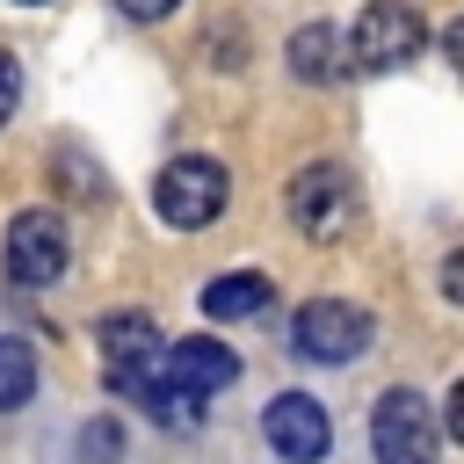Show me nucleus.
I'll use <instances>...</instances> for the list:
<instances>
[{"label": "nucleus", "instance_id": "1", "mask_svg": "<svg viewBox=\"0 0 464 464\" xmlns=\"http://www.w3.org/2000/svg\"><path fill=\"white\" fill-rule=\"evenodd\" d=\"M420 44H428V22H420L413 0H370L348 29V65L355 72H392V65L420 58Z\"/></svg>", "mask_w": 464, "mask_h": 464}, {"label": "nucleus", "instance_id": "2", "mask_svg": "<svg viewBox=\"0 0 464 464\" xmlns=\"http://www.w3.org/2000/svg\"><path fill=\"white\" fill-rule=\"evenodd\" d=\"M290 341H297L304 362H334V370H341V362H362V355H370L377 326H370V312L348 304V297H312V304L297 312Z\"/></svg>", "mask_w": 464, "mask_h": 464}, {"label": "nucleus", "instance_id": "3", "mask_svg": "<svg viewBox=\"0 0 464 464\" xmlns=\"http://www.w3.org/2000/svg\"><path fill=\"white\" fill-rule=\"evenodd\" d=\"M152 210H160L174 232L210 225V218L225 210V167H218V160H203V152L167 160V167H160V181H152Z\"/></svg>", "mask_w": 464, "mask_h": 464}, {"label": "nucleus", "instance_id": "4", "mask_svg": "<svg viewBox=\"0 0 464 464\" xmlns=\"http://www.w3.org/2000/svg\"><path fill=\"white\" fill-rule=\"evenodd\" d=\"M435 413H428V399L413 392V384H392L384 399H377V413H370V450H377V464H435Z\"/></svg>", "mask_w": 464, "mask_h": 464}, {"label": "nucleus", "instance_id": "5", "mask_svg": "<svg viewBox=\"0 0 464 464\" xmlns=\"http://www.w3.org/2000/svg\"><path fill=\"white\" fill-rule=\"evenodd\" d=\"M348 218H355V181L334 167V160H319V167H304L297 181H290V225L304 232V239H341L348 232Z\"/></svg>", "mask_w": 464, "mask_h": 464}, {"label": "nucleus", "instance_id": "6", "mask_svg": "<svg viewBox=\"0 0 464 464\" xmlns=\"http://www.w3.org/2000/svg\"><path fill=\"white\" fill-rule=\"evenodd\" d=\"M65 261H72L65 218L58 210H14V225H7V276L22 290H36V283H58Z\"/></svg>", "mask_w": 464, "mask_h": 464}, {"label": "nucleus", "instance_id": "7", "mask_svg": "<svg viewBox=\"0 0 464 464\" xmlns=\"http://www.w3.org/2000/svg\"><path fill=\"white\" fill-rule=\"evenodd\" d=\"M261 435H268V450H276L283 464H319L326 442H334L326 406H319L312 392H276V399L261 406Z\"/></svg>", "mask_w": 464, "mask_h": 464}, {"label": "nucleus", "instance_id": "8", "mask_svg": "<svg viewBox=\"0 0 464 464\" xmlns=\"http://www.w3.org/2000/svg\"><path fill=\"white\" fill-rule=\"evenodd\" d=\"M167 377L188 399H210V392H225L239 377V355L225 341H210V334H188V341H167Z\"/></svg>", "mask_w": 464, "mask_h": 464}, {"label": "nucleus", "instance_id": "9", "mask_svg": "<svg viewBox=\"0 0 464 464\" xmlns=\"http://www.w3.org/2000/svg\"><path fill=\"white\" fill-rule=\"evenodd\" d=\"M341 51H348V44H341L334 22H304V29L290 36V72H297L304 87H326V80H341V65H348Z\"/></svg>", "mask_w": 464, "mask_h": 464}, {"label": "nucleus", "instance_id": "10", "mask_svg": "<svg viewBox=\"0 0 464 464\" xmlns=\"http://www.w3.org/2000/svg\"><path fill=\"white\" fill-rule=\"evenodd\" d=\"M268 297H276V283L261 268H232V276H210L203 312L210 319H254V312H268Z\"/></svg>", "mask_w": 464, "mask_h": 464}, {"label": "nucleus", "instance_id": "11", "mask_svg": "<svg viewBox=\"0 0 464 464\" xmlns=\"http://www.w3.org/2000/svg\"><path fill=\"white\" fill-rule=\"evenodd\" d=\"M94 341L109 348V362H145V355H160L167 341H160V326L145 319V312H116V319H102L94 326Z\"/></svg>", "mask_w": 464, "mask_h": 464}, {"label": "nucleus", "instance_id": "12", "mask_svg": "<svg viewBox=\"0 0 464 464\" xmlns=\"http://www.w3.org/2000/svg\"><path fill=\"white\" fill-rule=\"evenodd\" d=\"M29 399H36V348L14 341V334H0V413H14Z\"/></svg>", "mask_w": 464, "mask_h": 464}, {"label": "nucleus", "instance_id": "13", "mask_svg": "<svg viewBox=\"0 0 464 464\" xmlns=\"http://www.w3.org/2000/svg\"><path fill=\"white\" fill-rule=\"evenodd\" d=\"M109 457H123V428H116V420H87V435H80V464H109Z\"/></svg>", "mask_w": 464, "mask_h": 464}, {"label": "nucleus", "instance_id": "14", "mask_svg": "<svg viewBox=\"0 0 464 464\" xmlns=\"http://www.w3.org/2000/svg\"><path fill=\"white\" fill-rule=\"evenodd\" d=\"M22 109V58L14 51H0V123Z\"/></svg>", "mask_w": 464, "mask_h": 464}, {"label": "nucleus", "instance_id": "15", "mask_svg": "<svg viewBox=\"0 0 464 464\" xmlns=\"http://www.w3.org/2000/svg\"><path fill=\"white\" fill-rule=\"evenodd\" d=\"M442 297H450V304H464V246H450V254H442Z\"/></svg>", "mask_w": 464, "mask_h": 464}, {"label": "nucleus", "instance_id": "16", "mask_svg": "<svg viewBox=\"0 0 464 464\" xmlns=\"http://www.w3.org/2000/svg\"><path fill=\"white\" fill-rule=\"evenodd\" d=\"M116 7H123L130 22H160V14H174L181 0H116Z\"/></svg>", "mask_w": 464, "mask_h": 464}, {"label": "nucleus", "instance_id": "17", "mask_svg": "<svg viewBox=\"0 0 464 464\" xmlns=\"http://www.w3.org/2000/svg\"><path fill=\"white\" fill-rule=\"evenodd\" d=\"M442 58H450V65H457V80H464V14L442 29Z\"/></svg>", "mask_w": 464, "mask_h": 464}, {"label": "nucleus", "instance_id": "18", "mask_svg": "<svg viewBox=\"0 0 464 464\" xmlns=\"http://www.w3.org/2000/svg\"><path fill=\"white\" fill-rule=\"evenodd\" d=\"M442 406H450V413H442V428H450V435H457V442H464V377H457V384H450V399H442Z\"/></svg>", "mask_w": 464, "mask_h": 464}, {"label": "nucleus", "instance_id": "19", "mask_svg": "<svg viewBox=\"0 0 464 464\" xmlns=\"http://www.w3.org/2000/svg\"><path fill=\"white\" fill-rule=\"evenodd\" d=\"M22 7H44V0H22Z\"/></svg>", "mask_w": 464, "mask_h": 464}]
</instances>
